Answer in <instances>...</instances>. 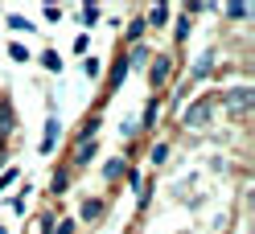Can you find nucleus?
Returning a JSON list of instances; mask_svg holds the SVG:
<instances>
[{
    "instance_id": "nucleus-21",
    "label": "nucleus",
    "mask_w": 255,
    "mask_h": 234,
    "mask_svg": "<svg viewBox=\"0 0 255 234\" xmlns=\"http://www.w3.org/2000/svg\"><path fill=\"white\" fill-rule=\"evenodd\" d=\"M185 37H189V17H185V12H181V17H177V25H173V41L181 45Z\"/></svg>"
},
{
    "instance_id": "nucleus-1",
    "label": "nucleus",
    "mask_w": 255,
    "mask_h": 234,
    "mask_svg": "<svg viewBox=\"0 0 255 234\" xmlns=\"http://www.w3.org/2000/svg\"><path fill=\"white\" fill-rule=\"evenodd\" d=\"M214 111H218V95H202L181 111V128H206L214 119Z\"/></svg>"
},
{
    "instance_id": "nucleus-31",
    "label": "nucleus",
    "mask_w": 255,
    "mask_h": 234,
    "mask_svg": "<svg viewBox=\"0 0 255 234\" xmlns=\"http://www.w3.org/2000/svg\"><path fill=\"white\" fill-rule=\"evenodd\" d=\"M0 234H8V230H4V226H0Z\"/></svg>"
},
{
    "instance_id": "nucleus-29",
    "label": "nucleus",
    "mask_w": 255,
    "mask_h": 234,
    "mask_svg": "<svg viewBox=\"0 0 255 234\" xmlns=\"http://www.w3.org/2000/svg\"><path fill=\"white\" fill-rule=\"evenodd\" d=\"M91 50V33H78L74 37V54H87Z\"/></svg>"
},
{
    "instance_id": "nucleus-5",
    "label": "nucleus",
    "mask_w": 255,
    "mask_h": 234,
    "mask_svg": "<svg viewBox=\"0 0 255 234\" xmlns=\"http://www.w3.org/2000/svg\"><path fill=\"white\" fill-rule=\"evenodd\" d=\"M95 152H99V140H91V144H74V156H70V164H66V168H70V177H74V173H83V168L95 160Z\"/></svg>"
},
{
    "instance_id": "nucleus-20",
    "label": "nucleus",
    "mask_w": 255,
    "mask_h": 234,
    "mask_svg": "<svg viewBox=\"0 0 255 234\" xmlns=\"http://www.w3.org/2000/svg\"><path fill=\"white\" fill-rule=\"evenodd\" d=\"M83 74H87V78H99V74H103V62L95 58V54H91V58H83Z\"/></svg>"
},
{
    "instance_id": "nucleus-7",
    "label": "nucleus",
    "mask_w": 255,
    "mask_h": 234,
    "mask_svg": "<svg viewBox=\"0 0 255 234\" xmlns=\"http://www.w3.org/2000/svg\"><path fill=\"white\" fill-rule=\"evenodd\" d=\"M124 62H128V70H148L152 50H148V45H128V50H124Z\"/></svg>"
},
{
    "instance_id": "nucleus-15",
    "label": "nucleus",
    "mask_w": 255,
    "mask_h": 234,
    "mask_svg": "<svg viewBox=\"0 0 255 234\" xmlns=\"http://www.w3.org/2000/svg\"><path fill=\"white\" fill-rule=\"evenodd\" d=\"M41 66L50 70V74H62V54H58V50H45V54H41Z\"/></svg>"
},
{
    "instance_id": "nucleus-8",
    "label": "nucleus",
    "mask_w": 255,
    "mask_h": 234,
    "mask_svg": "<svg viewBox=\"0 0 255 234\" xmlns=\"http://www.w3.org/2000/svg\"><path fill=\"white\" fill-rule=\"evenodd\" d=\"M58 140H62V119L50 115V119H45V136H41V156H50L58 148Z\"/></svg>"
},
{
    "instance_id": "nucleus-14",
    "label": "nucleus",
    "mask_w": 255,
    "mask_h": 234,
    "mask_svg": "<svg viewBox=\"0 0 255 234\" xmlns=\"http://www.w3.org/2000/svg\"><path fill=\"white\" fill-rule=\"evenodd\" d=\"M66 185H70V168H58V173L50 177V193L62 197V193H66Z\"/></svg>"
},
{
    "instance_id": "nucleus-10",
    "label": "nucleus",
    "mask_w": 255,
    "mask_h": 234,
    "mask_svg": "<svg viewBox=\"0 0 255 234\" xmlns=\"http://www.w3.org/2000/svg\"><path fill=\"white\" fill-rule=\"evenodd\" d=\"M12 128H17V111H12L8 99H0V148H4V140L12 136Z\"/></svg>"
},
{
    "instance_id": "nucleus-22",
    "label": "nucleus",
    "mask_w": 255,
    "mask_h": 234,
    "mask_svg": "<svg viewBox=\"0 0 255 234\" xmlns=\"http://www.w3.org/2000/svg\"><path fill=\"white\" fill-rule=\"evenodd\" d=\"M78 21H83V25L91 29L95 21H99V8H95V4H83V8H78Z\"/></svg>"
},
{
    "instance_id": "nucleus-3",
    "label": "nucleus",
    "mask_w": 255,
    "mask_h": 234,
    "mask_svg": "<svg viewBox=\"0 0 255 234\" xmlns=\"http://www.w3.org/2000/svg\"><path fill=\"white\" fill-rule=\"evenodd\" d=\"M173 70H177V62H173V54H156L152 62H148V82H152V90H161L169 78H173Z\"/></svg>"
},
{
    "instance_id": "nucleus-16",
    "label": "nucleus",
    "mask_w": 255,
    "mask_h": 234,
    "mask_svg": "<svg viewBox=\"0 0 255 234\" xmlns=\"http://www.w3.org/2000/svg\"><path fill=\"white\" fill-rule=\"evenodd\" d=\"M8 58H12V62H33L29 45H21V41H8Z\"/></svg>"
},
{
    "instance_id": "nucleus-27",
    "label": "nucleus",
    "mask_w": 255,
    "mask_h": 234,
    "mask_svg": "<svg viewBox=\"0 0 255 234\" xmlns=\"http://www.w3.org/2000/svg\"><path fill=\"white\" fill-rule=\"evenodd\" d=\"M78 230V222H74V218H62V222L54 226V234H74Z\"/></svg>"
},
{
    "instance_id": "nucleus-24",
    "label": "nucleus",
    "mask_w": 255,
    "mask_h": 234,
    "mask_svg": "<svg viewBox=\"0 0 255 234\" xmlns=\"http://www.w3.org/2000/svg\"><path fill=\"white\" fill-rule=\"evenodd\" d=\"M41 17L50 21V25H58V21H62V8H58V4H45V8H41Z\"/></svg>"
},
{
    "instance_id": "nucleus-13",
    "label": "nucleus",
    "mask_w": 255,
    "mask_h": 234,
    "mask_svg": "<svg viewBox=\"0 0 255 234\" xmlns=\"http://www.w3.org/2000/svg\"><path fill=\"white\" fill-rule=\"evenodd\" d=\"M144 25H148V29H161V25H169V8H165V4H152V8L144 12Z\"/></svg>"
},
{
    "instance_id": "nucleus-12",
    "label": "nucleus",
    "mask_w": 255,
    "mask_h": 234,
    "mask_svg": "<svg viewBox=\"0 0 255 234\" xmlns=\"http://www.w3.org/2000/svg\"><path fill=\"white\" fill-rule=\"evenodd\" d=\"M144 33H148L144 17H132V25L124 29V41H128V45H144Z\"/></svg>"
},
{
    "instance_id": "nucleus-11",
    "label": "nucleus",
    "mask_w": 255,
    "mask_h": 234,
    "mask_svg": "<svg viewBox=\"0 0 255 234\" xmlns=\"http://www.w3.org/2000/svg\"><path fill=\"white\" fill-rule=\"evenodd\" d=\"M210 74H214V54H202V58H198V66L189 70V78H185V82L194 86V82H202V78H210Z\"/></svg>"
},
{
    "instance_id": "nucleus-4",
    "label": "nucleus",
    "mask_w": 255,
    "mask_h": 234,
    "mask_svg": "<svg viewBox=\"0 0 255 234\" xmlns=\"http://www.w3.org/2000/svg\"><path fill=\"white\" fill-rule=\"evenodd\" d=\"M161 111H165V99L152 95V99L144 103V111H140V119H136V132H156V119H161Z\"/></svg>"
},
{
    "instance_id": "nucleus-26",
    "label": "nucleus",
    "mask_w": 255,
    "mask_h": 234,
    "mask_svg": "<svg viewBox=\"0 0 255 234\" xmlns=\"http://www.w3.org/2000/svg\"><path fill=\"white\" fill-rule=\"evenodd\" d=\"M37 234H54V214H41L37 218Z\"/></svg>"
},
{
    "instance_id": "nucleus-28",
    "label": "nucleus",
    "mask_w": 255,
    "mask_h": 234,
    "mask_svg": "<svg viewBox=\"0 0 255 234\" xmlns=\"http://www.w3.org/2000/svg\"><path fill=\"white\" fill-rule=\"evenodd\" d=\"M17 177H21V173H17V168H4V173H0V193H4V189H8V185H12V181H17Z\"/></svg>"
},
{
    "instance_id": "nucleus-23",
    "label": "nucleus",
    "mask_w": 255,
    "mask_h": 234,
    "mask_svg": "<svg viewBox=\"0 0 255 234\" xmlns=\"http://www.w3.org/2000/svg\"><path fill=\"white\" fill-rule=\"evenodd\" d=\"M227 17L231 21H247L251 17V4H227Z\"/></svg>"
},
{
    "instance_id": "nucleus-6",
    "label": "nucleus",
    "mask_w": 255,
    "mask_h": 234,
    "mask_svg": "<svg viewBox=\"0 0 255 234\" xmlns=\"http://www.w3.org/2000/svg\"><path fill=\"white\" fill-rule=\"evenodd\" d=\"M103 214H107V201H103V197H87L83 206H78V218H74V222H87V226H95Z\"/></svg>"
},
{
    "instance_id": "nucleus-25",
    "label": "nucleus",
    "mask_w": 255,
    "mask_h": 234,
    "mask_svg": "<svg viewBox=\"0 0 255 234\" xmlns=\"http://www.w3.org/2000/svg\"><path fill=\"white\" fill-rule=\"evenodd\" d=\"M120 136H124V140H136V136H140V132H136V119H124V123H120Z\"/></svg>"
},
{
    "instance_id": "nucleus-18",
    "label": "nucleus",
    "mask_w": 255,
    "mask_h": 234,
    "mask_svg": "<svg viewBox=\"0 0 255 234\" xmlns=\"http://www.w3.org/2000/svg\"><path fill=\"white\" fill-rule=\"evenodd\" d=\"M8 29H12V33H33V21H29V17H17V12H12V17H8Z\"/></svg>"
},
{
    "instance_id": "nucleus-19",
    "label": "nucleus",
    "mask_w": 255,
    "mask_h": 234,
    "mask_svg": "<svg viewBox=\"0 0 255 234\" xmlns=\"http://www.w3.org/2000/svg\"><path fill=\"white\" fill-rule=\"evenodd\" d=\"M148 160H152V164H165V160H169V144H165V140L148 148Z\"/></svg>"
},
{
    "instance_id": "nucleus-9",
    "label": "nucleus",
    "mask_w": 255,
    "mask_h": 234,
    "mask_svg": "<svg viewBox=\"0 0 255 234\" xmlns=\"http://www.w3.org/2000/svg\"><path fill=\"white\" fill-rule=\"evenodd\" d=\"M91 140H99V111H91L74 132V144H91Z\"/></svg>"
},
{
    "instance_id": "nucleus-30",
    "label": "nucleus",
    "mask_w": 255,
    "mask_h": 234,
    "mask_svg": "<svg viewBox=\"0 0 255 234\" xmlns=\"http://www.w3.org/2000/svg\"><path fill=\"white\" fill-rule=\"evenodd\" d=\"M25 197H29V185L21 189V197H12V214H25Z\"/></svg>"
},
{
    "instance_id": "nucleus-2",
    "label": "nucleus",
    "mask_w": 255,
    "mask_h": 234,
    "mask_svg": "<svg viewBox=\"0 0 255 234\" xmlns=\"http://www.w3.org/2000/svg\"><path fill=\"white\" fill-rule=\"evenodd\" d=\"M218 103L227 107V111H235V115H247L251 103H255V95H251V86H235V90H222Z\"/></svg>"
},
{
    "instance_id": "nucleus-17",
    "label": "nucleus",
    "mask_w": 255,
    "mask_h": 234,
    "mask_svg": "<svg viewBox=\"0 0 255 234\" xmlns=\"http://www.w3.org/2000/svg\"><path fill=\"white\" fill-rule=\"evenodd\" d=\"M124 173H128L124 160H107V164H103V181H116V177H124Z\"/></svg>"
}]
</instances>
